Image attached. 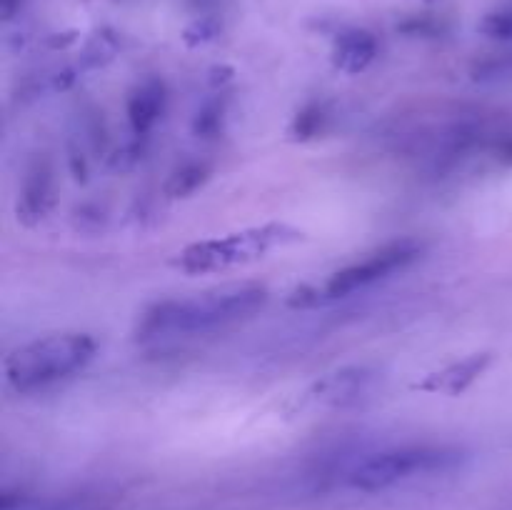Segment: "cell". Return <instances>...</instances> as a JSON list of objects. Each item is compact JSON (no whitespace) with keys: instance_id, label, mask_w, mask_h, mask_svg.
Here are the masks:
<instances>
[{"instance_id":"11","label":"cell","mask_w":512,"mask_h":510,"mask_svg":"<svg viewBox=\"0 0 512 510\" xmlns=\"http://www.w3.org/2000/svg\"><path fill=\"white\" fill-rule=\"evenodd\" d=\"M208 175V165L183 163L173 175H170L168 185H165V193H168L170 198H188V195H193L195 190L208 180Z\"/></svg>"},{"instance_id":"8","label":"cell","mask_w":512,"mask_h":510,"mask_svg":"<svg viewBox=\"0 0 512 510\" xmlns=\"http://www.w3.org/2000/svg\"><path fill=\"white\" fill-rule=\"evenodd\" d=\"M165 103H168V95H165L163 80L150 78L135 85L128 98V123L133 135L145 138L158 125V120L163 118Z\"/></svg>"},{"instance_id":"13","label":"cell","mask_w":512,"mask_h":510,"mask_svg":"<svg viewBox=\"0 0 512 510\" xmlns=\"http://www.w3.org/2000/svg\"><path fill=\"white\" fill-rule=\"evenodd\" d=\"M480 33L500 43H512V0L498 5L480 20Z\"/></svg>"},{"instance_id":"15","label":"cell","mask_w":512,"mask_h":510,"mask_svg":"<svg viewBox=\"0 0 512 510\" xmlns=\"http://www.w3.org/2000/svg\"><path fill=\"white\" fill-rule=\"evenodd\" d=\"M223 105L220 103H205L203 108L198 110V115H195L193 120V130L198 135H203V138H208V135L218 133L220 123H223Z\"/></svg>"},{"instance_id":"12","label":"cell","mask_w":512,"mask_h":510,"mask_svg":"<svg viewBox=\"0 0 512 510\" xmlns=\"http://www.w3.org/2000/svg\"><path fill=\"white\" fill-rule=\"evenodd\" d=\"M120 50V40L113 30H98V33L90 35V40L83 48V63L90 68H98L105 65L108 60H113Z\"/></svg>"},{"instance_id":"18","label":"cell","mask_w":512,"mask_h":510,"mask_svg":"<svg viewBox=\"0 0 512 510\" xmlns=\"http://www.w3.org/2000/svg\"><path fill=\"white\" fill-rule=\"evenodd\" d=\"M420 3H438V0H420Z\"/></svg>"},{"instance_id":"2","label":"cell","mask_w":512,"mask_h":510,"mask_svg":"<svg viewBox=\"0 0 512 510\" xmlns=\"http://www.w3.org/2000/svg\"><path fill=\"white\" fill-rule=\"evenodd\" d=\"M98 353V343L88 333H55L20 345L5 358V383L18 395L43 393L65 383Z\"/></svg>"},{"instance_id":"6","label":"cell","mask_w":512,"mask_h":510,"mask_svg":"<svg viewBox=\"0 0 512 510\" xmlns=\"http://www.w3.org/2000/svg\"><path fill=\"white\" fill-rule=\"evenodd\" d=\"M375 380H378V370L368 365H353V368L335 370L320 378L310 390V398L325 408H345L365 398L373 390Z\"/></svg>"},{"instance_id":"7","label":"cell","mask_w":512,"mask_h":510,"mask_svg":"<svg viewBox=\"0 0 512 510\" xmlns=\"http://www.w3.org/2000/svg\"><path fill=\"white\" fill-rule=\"evenodd\" d=\"M55 205V175L45 158L35 160L23 175V185L18 190L15 213L25 225H35L53 210Z\"/></svg>"},{"instance_id":"10","label":"cell","mask_w":512,"mask_h":510,"mask_svg":"<svg viewBox=\"0 0 512 510\" xmlns=\"http://www.w3.org/2000/svg\"><path fill=\"white\" fill-rule=\"evenodd\" d=\"M490 353H478L470 355V358L460 360V363L448 365V368L438 370V373L428 375V380L418 383V388L430 390V393H463L465 388L475 383L480 375L485 373V368L490 365Z\"/></svg>"},{"instance_id":"16","label":"cell","mask_w":512,"mask_h":510,"mask_svg":"<svg viewBox=\"0 0 512 510\" xmlns=\"http://www.w3.org/2000/svg\"><path fill=\"white\" fill-rule=\"evenodd\" d=\"M218 30H220V25L215 23L213 18H200L185 28L183 38L188 40L190 45H203V43H208V40H213L215 35H218Z\"/></svg>"},{"instance_id":"9","label":"cell","mask_w":512,"mask_h":510,"mask_svg":"<svg viewBox=\"0 0 512 510\" xmlns=\"http://www.w3.org/2000/svg\"><path fill=\"white\" fill-rule=\"evenodd\" d=\"M375 58H378V40L368 30L348 28L335 38L333 63L343 73H363V70H368L373 65Z\"/></svg>"},{"instance_id":"17","label":"cell","mask_w":512,"mask_h":510,"mask_svg":"<svg viewBox=\"0 0 512 510\" xmlns=\"http://www.w3.org/2000/svg\"><path fill=\"white\" fill-rule=\"evenodd\" d=\"M20 5H23V0H0V18L8 23V20L15 18V13L20 10Z\"/></svg>"},{"instance_id":"1","label":"cell","mask_w":512,"mask_h":510,"mask_svg":"<svg viewBox=\"0 0 512 510\" xmlns=\"http://www.w3.org/2000/svg\"><path fill=\"white\" fill-rule=\"evenodd\" d=\"M268 300V288L260 283H230L210 288L193 298H170L150 305L138 320V338H178V335L210 333L238 320L250 318Z\"/></svg>"},{"instance_id":"14","label":"cell","mask_w":512,"mask_h":510,"mask_svg":"<svg viewBox=\"0 0 512 510\" xmlns=\"http://www.w3.org/2000/svg\"><path fill=\"white\" fill-rule=\"evenodd\" d=\"M325 118H328V115H325L323 105H308V108L300 110L298 118H295L293 135L300 140L313 138V135H318L320 130H323Z\"/></svg>"},{"instance_id":"5","label":"cell","mask_w":512,"mask_h":510,"mask_svg":"<svg viewBox=\"0 0 512 510\" xmlns=\"http://www.w3.org/2000/svg\"><path fill=\"white\" fill-rule=\"evenodd\" d=\"M420 255H423V245L418 240H393V243L368 253L365 258L335 270L320 288L313 290V303L348 298V295L370 288V285L380 283V280L390 278V275L403 273Z\"/></svg>"},{"instance_id":"3","label":"cell","mask_w":512,"mask_h":510,"mask_svg":"<svg viewBox=\"0 0 512 510\" xmlns=\"http://www.w3.org/2000/svg\"><path fill=\"white\" fill-rule=\"evenodd\" d=\"M460 460H463V453L448 445H403V448L380 450L363 458L350 470L348 480L353 488L375 493V490H388L410 478L453 470Z\"/></svg>"},{"instance_id":"4","label":"cell","mask_w":512,"mask_h":510,"mask_svg":"<svg viewBox=\"0 0 512 510\" xmlns=\"http://www.w3.org/2000/svg\"><path fill=\"white\" fill-rule=\"evenodd\" d=\"M295 238H298V230L273 223L263 225V228L243 230V233H233L228 238L203 240V243L190 245L180 253L178 268H183L185 273H215V270H225L263 258L265 253Z\"/></svg>"}]
</instances>
